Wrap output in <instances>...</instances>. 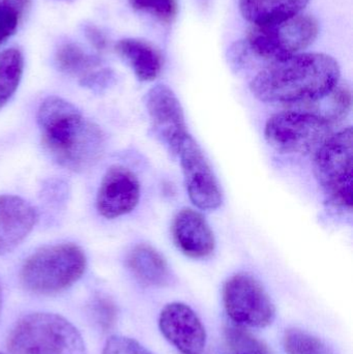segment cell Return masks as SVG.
Segmentation results:
<instances>
[{
    "label": "cell",
    "instance_id": "obj_5",
    "mask_svg": "<svg viewBox=\"0 0 353 354\" xmlns=\"http://www.w3.org/2000/svg\"><path fill=\"white\" fill-rule=\"evenodd\" d=\"M313 171L330 205L350 212L353 204L352 127L332 135L314 153Z\"/></svg>",
    "mask_w": 353,
    "mask_h": 354
},
{
    "label": "cell",
    "instance_id": "obj_30",
    "mask_svg": "<svg viewBox=\"0 0 353 354\" xmlns=\"http://www.w3.org/2000/svg\"><path fill=\"white\" fill-rule=\"evenodd\" d=\"M232 354H271V353H232Z\"/></svg>",
    "mask_w": 353,
    "mask_h": 354
},
{
    "label": "cell",
    "instance_id": "obj_4",
    "mask_svg": "<svg viewBox=\"0 0 353 354\" xmlns=\"http://www.w3.org/2000/svg\"><path fill=\"white\" fill-rule=\"evenodd\" d=\"M10 354H86L76 328L61 316L33 313L19 320L8 339Z\"/></svg>",
    "mask_w": 353,
    "mask_h": 354
},
{
    "label": "cell",
    "instance_id": "obj_11",
    "mask_svg": "<svg viewBox=\"0 0 353 354\" xmlns=\"http://www.w3.org/2000/svg\"><path fill=\"white\" fill-rule=\"evenodd\" d=\"M160 330L170 344L182 354H201L207 332L197 314L186 304L172 303L160 314Z\"/></svg>",
    "mask_w": 353,
    "mask_h": 354
},
{
    "label": "cell",
    "instance_id": "obj_7",
    "mask_svg": "<svg viewBox=\"0 0 353 354\" xmlns=\"http://www.w3.org/2000/svg\"><path fill=\"white\" fill-rule=\"evenodd\" d=\"M318 33L316 19L300 14L276 24L253 26L245 43L249 51L273 62L302 53L314 43Z\"/></svg>",
    "mask_w": 353,
    "mask_h": 354
},
{
    "label": "cell",
    "instance_id": "obj_17",
    "mask_svg": "<svg viewBox=\"0 0 353 354\" xmlns=\"http://www.w3.org/2000/svg\"><path fill=\"white\" fill-rule=\"evenodd\" d=\"M310 0H240L242 17L254 26H267L300 15Z\"/></svg>",
    "mask_w": 353,
    "mask_h": 354
},
{
    "label": "cell",
    "instance_id": "obj_26",
    "mask_svg": "<svg viewBox=\"0 0 353 354\" xmlns=\"http://www.w3.org/2000/svg\"><path fill=\"white\" fill-rule=\"evenodd\" d=\"M114 81V73L110 68H101L93 71L88 76L79 81L82 86L93 91H103Z\"/></svg>",
    "mask_w": 353,
    "mask_h": 354
},
{
    "label": "cell",
    "instance_id": "obj_32",
    "mask_svg": "<svg viewBox=\"0 0 353 354\" xmlns=\"http://www.w3.org/2000/svg\"><path fill=\"white\" fill-rule=\"evenodd\" d=\"M62 1H74V0H62Z\"/></svg>",
    "mask_w": 353,
    "mask_h": 354
},
{
    "label": "cell",
    "instance_id": "obj_15",
    "mask_svg": "<svg viewBox=\"0 0 353 354\" xmlns=\"http://www.w3.org/2000/svg\"><path fill=\"white\" fill-rule=\"evenodd\" d=\"M126 266L135 278L147 286L165 287L171 284V270L167 261L149 243L137 245L128 254Z\"/></svg>",
    "mask_w": 353,
    "mask_h": 354
},
{
    "label": "cell",
    "instance_id": "obj_12",
    "mask_svg": "<svg viewBox=\"0 0 353 354\" xmlns=\"http://www.w3.org/2000/svg\"><path fill=\"white\" fill-rule=\"evenodd\" d=\"M140 200V183L124 166H112L103 177L97 192V207L106 218L130 214Z\"/></svg>",
    "mask_w": 353,
    "mask_h": 354
},
{
    "label": "cell",
    "instance_id": "obj_14",
    "mask_svg": "<svg viewBox=\"0 0 353 354\" xmlns=\"http://www.w3.org/2000/svg\"><path fill=\"white\" fill-rule=\"evenodd\" d=\"M37 210L22 198L0 196V255L16 249L37 222Z\"/></svg>",
    "mask_w": 353,
    "mask_h": 354
},
{
    "label": "cell",
    "instance_id": "obj_28",
    "mask_svg": "<svg viewBox=\"0 0 353 354\" xmlns=\"http://www.w3.org/2000/svg\"><path fill=\"white\" fill-rule=\"evenodd\" d=\"M0 6H10L24 16L31 6V0H0Z\"/></svg>",
    "mask_w": 353,
    "mask_h": 354
},
{
    "label": "cell",
    "instance_id": "obj_25",
    "mask_svg": "<svg viewBox=\"0 0 353 354\" xmlns=\"http://www.w3.org/2000/svg\"><path fill=\"white\" fill-rule=\"evenodd\" d=\"M145 351L134 339L111 337L106 343L103 354H140Z\"/></svg>",
    "mask_w": 353,
    "mask_h": 354
},
{
    "label": "cell",
    "instance_id": "obj_16",
    "mask_svg": "<svg viewBox=\"0 0 353 354\" xmlns=\"http://www.w3.org/2000/svg\"><path fill=\"white\" fill-rule=\"evenodd\" d=\"M115 51L132 68L139 80L149 82L161 74L163 56L149 41L132 37L122 39L116 44Z\"/></svg>",
    "mask_w": 353,
    "mask_h": 354
},
{
    "label": "cell",
    "instance_id": "obj_27",
    "mask_svg": "<svg viewBox=\"0 0 353 354\" xmlns=\"http://www.w3.org/2000/svg\"><path fill=\"white\" fill-rule=\"evenodd\" d=\"M84 35L89 43L97 50V51H105L108 47V39L105 33L95 26V25H85Z\"/></svg>",
    "mask_w": 353,
    "mask_h": 354
},
{
    "label": "cell",
    "instance_id": "obj_3",
    "mask_svg": "<svg viewBox=\"0 0 353 354\" xmlns=\"http://www.w3.org/2000/svg\"><path fill=\"white\" fill-rule=\"evenodd\" d=\"M86 270V256L74 243L48 245L27 258L21 281L37 295H55L70 288Z\"/></svg>",
    "mask_w": 353,
    "mask_h": 354
},
{
    "label": "cell",
    "instance_id": "obj_2",
    "mask_svg": "<svg viewBox=\"0 0 353 354\" xmlns=\"http://www.w3.org/2000/svg\"><path fill=\"white\" fill-rule=\"evenodd\" d=\"M37 124L46 151L66 169L85 171L103 156V131L61 97H49L41 103Z\"/></svg>",
    "mask_w": 353,
    "mask_h": 354
},
{
    "label": "cell",
    "instance_id": "obj_1",
    "mask_svg": "<svg viewBox=\"0 0 353 354\" xmlns=\"http://www.w3.org/2000/svg\"><path fill=\"white\" fill-rule=\"evenodd\" d=\"M339 64L325 53H300L273 62L250 83L259 101L306 105L329 95L340 82Z\"/></svg>",
    "mask_w": 353,
    "mask_h": 354
},
{
    "label": "cell",
    "instance_id": "obj_6",
    "mask_svg": "<svg viewBox=\"0 0 353 354\" xmlns=\"http://www.w3.org/2000/svg\"><path fill=\"white\" fill-rule=\"evenodd\" d=\"M333 127L309 110H288L267 120L265 140L282 153L311 155L334 134Z\"/></svg>",
    "mask_w": 353,
    "mask_h": 354
},
{
    "label": "cell",
    "instance_id": "obj_31",
    "mask_svg": "<svg viewBox=\"0 0 353 354\" xmlns=\"http://www.w3.org/2000/svg\"><path fill=\"white\" fill-rule=\"evenodd\" d=\"M140 354H149V353H147L146 351H143L142 353H141Z\"/></svg>",
    "mask_w": 353,
    "mask_h": 354
},
{
    "label": "cell",
    "instance_id": "obj_22",
    "mask_svg": "<svg viewBox=\"0 0 353 354\" xmlns=\"http://www.w3.org/2000/svg\"><path fill=\"white\" fill-rule=\"evenodd\" d=\"M137 12L155 17L161 22L170 24L178 16V0H128Z\"/></svg>",
    "mask_w": 353,
    "mask_h": 354
},
{
    "label": "cell",
    "instance_id": "obj_13",
    "mask_svg": "<svg viewBox=\"0 0 353 354\" xmlns=\"http://www.w3.org/2000/svg\"><path fill=\"white\" fill-rule=\"evenodd\" d=\"M171 229L174 243L188 257L203 259L215 251L213 230L197 210L182 208L176 214Z\"/></svg>",
    "mask_w": 353,
    "mask_h": 354
},
{
    "label": "cell",
    "instance_id": "obj_24",
    "mask_svg": "<svg viewBox=\"0 0 353 354\" xmlns=\"http://www.w3.org/2000/svg\"><path fill=\"white\" fill-rule=\"evenodd\" d=\"M22 18L23 15L15 8L0 6V44L16 32Z\"/></svg>",
    "mask_w": 353,
    "mask_h": 354
},
{
    "label": "cell",
    "instance_id": "obj_20",
    "mask_svg": "<svg viewBox=\"0 0 353 354\" xmlns=\"http://www.w3.org/2000/svg\"><path fill=\"white\" fill-rule=\"evenodd\" d=\"M24 58L16 48L0 52V109L10 101L20 84Z\"/></svg>",
    "mask_w": 353,
    "mask_h": 354
},
{
    "label": "cell",
    "instance_id": "obj_8",
    "mask_svg": "<svg viewBox=\"0 0 353 354\" xmlns=\"http://www.w3.org/2000/svg\"><path fill=\"white\" fill-rule=\"evenodd\" d=\"M223 301L230 319L240 326L267 328L276 318V308L260 282L249 274L226 281Z\"/></svg>",
    "mask_w": 353,
    "mask_h": 354
},
{
    "label": "cell",
    "instance_id": "obj_19",
    "mask_svg": "<svg viewBox=\"0 0 353 354\" xmlns=\"http://www.w3.org/2000/svg\"><path fill=\"white\" fill-rule=\"evenodd\" d=\"M352 91L345 83H338L335 88L323 99L306 104L312 107L309 111L335 124L343 120L352 110Z\"/></svg>",
    "mask_w": 353,
    "mask_h": 354
},
{
    "label": "cell",
    "instance_id": "obj_10",
    "mask_svg": "<svg viewBox=\"0 0 353 354\" xmlns=\"http://www.w3.org/2000/svg\"><path fill=\"white\" fill-rule=\"evenodd\" d=\"M178 157L193 204L202 210L219 208L223 203L221 187L202 149L191 135L182 141Z\"/></svg>",
    "mask_w": 353,
    "mask_h": 354
},
{
    "label": "cell",
    "instance_id": "obj_18",
    "mask_svg": "<svg viewBox=\"0 0 353 354\" xmlns=\"http://www.w3.org/2000/svg\"><path fill=\"white\" fill-rule=\"evenodd\" d=\"M55 64L60 72L78 77L79 81L102 66L97 56L91 55L74 43L59 46L55 53Z\"/></svg>",
    "mask_w": 353,
    "mask_h": 354
},
{
    "label": "cell",
    "instance_id": "obj_23",
    "mask_svg": "<svg viewBox=\"0 0 353 354\" xmlns=\"http://www.w3.org/2000/svg\"><path fill=\"white\" fill-rule=\"evenodd\" d=\"M89 309L93 319L103 332H109L113 328L117 317V310L111 299L106 297H95Z\"/></svg>",
    "mask_w": 353,
    "mask_h": 354
},
{
    "label": "cell",
    "instance_id": "obj_29",
    "mask_svg": "<svg viewBox=\"0 0 353 354\" xmlns=\"http://www.w3.org/2000/svg\"><path fill=\"white\" fill-rule=\"evenodd\" d=\"M1 312H2V290H1V286H0V318H1Z\"/></svg>",
    "mask_w": 353,
    "mask_h": 354
},
{
    "label": "cell",
    "instance_id": "obj_9",
    "mask_svg": "<svg viewBox=\"0 0 353 354\" xmlns=\"http://www.w3.org/2000/svg\"><path fill=\"white\" fill-rule=\"evenodd\" d=\"M145 105L155 138L178 157L182 141L190 135L180 100L167 85L158 84L149 89Z\"/></svg>",
    "mask_w": 353,
    "mask_h": 354
},
{
    "label": "cell",
    "instance_id": "obj_33",
    "mask_svg": "<svg viewBox=\"0 0 353 354\" xmlns=\"http://www.w3.org/2000/svg\"><path fill=\"white\" fill-rule=\"evenodd\" d=\"M0 354H2V353H0Z\"/></svg>",
    "mask_w": 353,
    "mask_h": 354
},
{
    "label": "cell",
    "instance_id": "obj_21",
    "mask_svg": "<svg viewBox=\"0 0 353 354\" xmlns=\"http://www.w3.org/2000/svg\"><path fill=\"white\" fill-rule=\"evenodd\" d=\"M284 349L287 354H333L321 339L298 328L285 333Z\"/></svg>",
    "mask_w": 353,
    "mask_h": 354
}]
</instances>
